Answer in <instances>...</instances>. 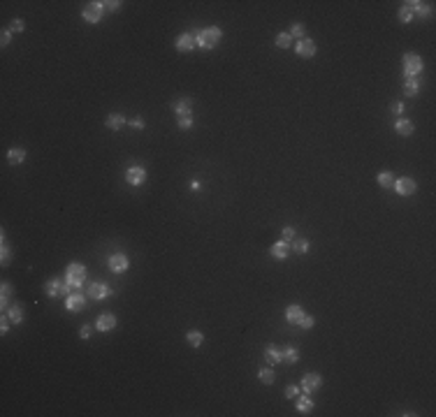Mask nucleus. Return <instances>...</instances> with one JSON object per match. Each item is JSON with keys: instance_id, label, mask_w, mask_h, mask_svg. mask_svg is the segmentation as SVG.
I'll use <instances>...</instances> for the list:
<instances>
[{"instance_id": "nucleus-1", "label": "nucleus", "mask_w": 436, "mask_h": 417, "mask_svg": "<svg viewBox=\"0 0 436 417\" xmlns=\"http://www.w3.org/2000/svg\"><path fill=\"white\" fill-rule=\"evenodd\" d=\"M223 40V31L218 26H207L195 35V47H200L204 51H211L218 47V42Z\"/></svg>"}, {"instance_id": "nucleus-2", "label": "nucleus", "mask_w": 436, "mask_h": 417, "mask_svg": "<svg viewBox=\"0 0 436 417\" xmlns=\"http://www.w3.org/2000/svg\"><path fill=\"white\" fill-rule=\"evenodd\" d=\"M65 283L75 290H81L86 283V267L81 262H70V267L65 271Z\"/></svg>"}, {"instance_id": "nucleus-3", "label": "nucleus", "mask_w": 436, "mask_h": 417, "mask_svg": "<svg viewBox=\"0 0 436 417\" xmlns=\"http://www.w3.org/2000/svg\"><path fill=\"white\" fill-rule=\"evenodd\" d=\"M402 61H404V79H415L418 74H422V70H425V63H422V58L415 51H406L402 56Z\"/></svg>"}, {"instance_id": "nucleus-4", "label": "nucleus", "mask_w": 436, "mask_h": 417, "mask_svg": "<svg viewBox=\"0 0 436 417\" xmlns=\"http://www.w3.org/2000/svg\"><path fill=\"white\" fill-rule=\"evenodd\" d=\"M81 16L88 26H97L102 16H105V2L102 0H96V2H88L84 10H81Z\"/></svg>"}, {"instance_id": "nucleus-5", "label": "nucleus", "mask_w": 436, "mask_h": 417, "mask_svg": "<svg viewBox=\"0 0 436 417\" xmlns=\"http://www.w3.org/2000/svg\"><path fill=\"white\" fill-rule=\"evenodd\" d=\"M392 190L399 195V197H411L415 190H418V183H415L411 176H402V178H394L392 183Z\"/></svg>"}, {"instance_id": "nucleus-6", "label": "nucleus", "mask_w": 436, "mask_h": 417, "mask_svg": "<svg viewBox=\"0 0 436 417\" xmlns=\"http://www.w3.org/2000/svg\"><path fill=\"white\" fill-rule=\"evenodd\" d=\"M320 385H323V375L316 373V371H311V373L302 375L299 389H302L304 394H313V392H318V389H320Z\"/></svg>"}, {"instance_id": "nucleus-7", "label": "nucleus", "mask_w": 436, "mask_h": 417, "mask_svg": "<svg viewBox=\"0 0 436 417\" xmlns=\"http://www.w3.org/2000/svg\"><path fill=\"white\" fill-rule=\"evenodd\" d=\"M44 294L47 297H51V299H56V297H61V294H70V285L65 281H61V278H51V281H47L44 283Z\"/></svg>"}, {"instance_id": "nucleus-8", "label": "nucleus", "mask_w": 436, "mask_h": 417, "mask_svg": "<svg viewBox=\"0 0 436 417\" xmlns=\"http://www.w3.org/2000/svg\"><path fill=\"white\" fill-rule=\"evenodd\" d=\"M146 178H149V174H146V169L142 165H130L128 169H126V181H128L130 186H144L146 183Z\"/></svg>"}, {"instance_id": "nucleus-9", "label": "nucleus", "mask_w": 436, "mask_h": 417, "mask_svg": "<svg viewBox=\"0 0 436 417\" xmlns=\"http://www.w3.org/2000/svg\"><path fill=\"white\" fill-rule=\"evenodd\" d=\"M107 267H109L112 273H123V271H128V267H130L128 255H126V253H114V255H109Z\"/></svg>"}, {"instance_id": "nucleus-10", "label": "nucleus", "mask_w": 436, "mask_h": 417, "mask_svg": "<svg viewBox=\"0 0 436 417\" xmlns=\"http://www.w3.org/2000/svg\"><path fill=\"white\" fill-rule=\"evenodd\" d=\"M112 294H114V290H112L107 283H102V281H96V283H91V285H88V297H91L93 302H102V299L112 297Z\"/></svg>"}, {"instance_id": "nucleus-11", "label": "nucleus", "mask_w": 436, "mask_h": 417, "mask_svg": "<svg viewBox=\"0 0 436 417\" xmlns=\"http://www.w3.org/2000/svg\"><path fill=\"white\" fill-rule=\"evenodd\" d=\"M295 53H297L299 58H313V56L318 53V47H316V42L313 40L302 37V40L295 42Z\"/></svg>"}, {"instance_id": "nucleus-12", "label": "nucleus", "mask_w": 436, "mask_h": 417, "mask_svg": "<svg viewBox=\"0 0 436 417\" xmlns=\"http://www.w3.org/2000/svg\"><path fill=\"white\" fill-rule=\"evenodd\" d=\"M65 308L70 313H81L86 308V294H81L79 290L70 292V294L65 297Z\"/></svg>"}, {"instance_id": "nucleus-13", "label": "nucleus", "mask_w": 436, "mask_h": 417, "mask_svg": "<svg viewBox=\"0 0 436 417\" xmlns=\"http://www.w3.org/2000/svg\"><path fill=\"white\" fill-rule=\"evenodd\" d=\"M174 49L179 53H191L193 49H195V35H193V32H181V35H177Z\"/></svg>"}, {"instance_id": "nucleus-14", "label": "nucleus", "mask_w": 436, "mask_h": 417, "mask_svg": "<svg viewBox=\"0 0 436 417\" xmlns=\"http://www.w3.org/2000/svg\"><path fill=\"white\" fill-rule=\"evenodd\" d=\"M172 107H174V114H177V118H183V116H193V100L188 97V95L179 97V100L172 104Z\"/></svg>"}, {"instance_id": "nucleus-15", "label": "nucleus", "mask_w": 436, "mask_h": 417, "mask_svg": "<svg viewBox=\"0 0 436 417\" xmlns=\"http://www.w3.org/2000/svg\"><path fill=\"white\" fill-rule=\"evenodd\" d=\"M114 327H116V315H114V313H102V315L96 320V329L97 332H102V334L112 332Z\"/></svg>"}, {"instance_id": "nucleus-16", "label": "nucleus", "mask_w": 436, "mask_h": 417, "mask_svg": "<svg viewBox=\"0 0 436 417\" xmlns=\"http://www.w3.org/2000/svg\"><path fill=\"white\" fill-rule=\"evenodd\" d=\"M408 7H411V12H413V16L418 14L420 19H429L432 16V5L429 2H420V0H411V2H406Z\"/></svg>"}, {"instance_id": "nucleus-17", "label": "nucleus", "mask_w": 436, "mask_h": 417, "mask_svg": "<svg viewBox=\"0 0 436 417\" xmlns=\"http://www.w3.org/2000/svg\"><path fill=\"white\" fill-rule=\"evenodd\" d=\"M295 408H297L299 415H308V413L316 408V403H313V399L308 394H299L297 399H295Z\"/></svg>"}, {"instance_id": "nucleus-18", "label": "nucleus", "mask_w": 436, "mask_h": 417, "mask_svg": "<svg viewBox=\"0 0 436 417\" xmlns=\"http://www.w3.org/2000/svg\"><path fill=\"white\" fill-rule=\"evenodd\" d=\"M269 253H272V257L274 260H288V255H290V243L288 241H276L272 248H269Z\"/></svg>"}, {"instance_id": "nucleus-19", "label": "nucleus", "mask_w": 436, "mask_h": 417, "mask_svg": "<svg viewBox=\"0 0 436 417\" xmlns=\"http://www.w3.org/2000/svg\"><path fill=\"white\" fill-rule=\"evenodd\" d=\"M265 362H267V366L281 364V362H283V353L278 350L276 345H267L265 348Z\"/></svg>"}, {"instance_id": "nucleus-20", "label": "nucleus", "mask_w": 436, "mask_h": 417, "mask_svg": "<svg viewBox=\"0 0 436 417\" xmlns=\"http://www.w3.org/2000/svg\"><path fill=\"white\" fill-rule=\"evenodd\" d=\"M413 130H415V125L411 123L408 118H397V121H394V132L399 137H411Z\"/></svg>"}, {"instance_id": "nucleus-21", "label": "nucleus", "mask_w": 436, "mask_h": 417, "mask_svg": "<svg viewBox=\"0 0 436 417\" xmlns=\"http://www.w3.org/2000/svg\"><path fill=\"white\" fill-rule=\"evenodd\" d=\"M105 125L112 130V132H118L123 125H128V118L123 114H109L107 116V121H105Z\"/></svg>"}, {"instance_id": "nucleus-22", "label": "nucleus", "mask_w": 436, "mask_h": 417, "mask_svg": "<svg viewBox=\"0 0 436 417\" xmlns=\"http://www.w3.org/2000/svg\"><path fill=\"white\" fill-rule=\"evenodd\" d=\"M304 315H307L304 308L297 306V304H292V306H288V308H286V320H288V322H292V324H299V320H302Z\"/></svg>"}, {"instance_id": "nucleus-23", "label": "nucleus", "mask_w": 436, "mask_h": 417, "mask_svg": "<svg viewBox=\"0 0 436 417\" xmlns=\"http://www.w3.org/2000/svg\"><path fill=\"white\" fill-rule=\"evenodd\" d=\"M23 160H26V148L12 146L10 151H7V162H10V165H21Z\"/></svg>"}, {"instance_id": "nucleus-24", "label": "nucleus", "mask_w": 436, "mask_h": 417, "mask_svg": "<svg viewBox=\"0 0 436 417\" xmlns=\"http://www.w3.org/2000/svg\"><path fill=\"white\" fill-rule=\"evenodd\" d=\"M420 88H422V83H420L418 77H415V79H404V95L406 97H415V95L420 93Z\"/></svg>"}, {"instance_id": "nucleus-25", "label": "nucleus", "mask_w": 436, "mask_h": 417, "mask_svg": "<svg viewBox=\"0 0 436 417\" xmlns=\"http://www.w3.org/2000/svg\"><path fill=\"white\" fill-rule=\"evenodd\" d=\"M10 299H12V283L2 281V285H0V306H2V311L10 308Z\"/></svg>"}, {"instance_id": "nucleus-26", "label": "nucleus", "mask_w": 436, "mask_h": 417, "mask_svg": "<svg viewBox=\"0 0 436 417\" xmlns=\"http://www.w3.org/2000/svg\"><path fill=\"white\" fill-rule=\"evenodd\" d=\"M258 378H260V383H262V385H274V383H276L274 366H265V369H260V371H258Z\"/></svg>"}, {"instance_id": "nucleus-27", "label": "nucleus", "mask_w": 436, "mask_h": 417, "mask_svg": "<svg viewBox=\"0 0 436 417\" xmlns=\"http://www.w3.org/2000/svg\"><path fill=\"white\" fill-rule=\"evenodd\" d=\"M7 318L12 320V324H14V327H16V324H21L23 322V308L19 306V304L10 306V308H7Z\"/></svg>"}, {"instance_id": "nucleus-28", "label": "nucleus", "mask_w": 436, "mask_h": 417, "mask_svg": "<svg viewBox=\"0 0 436 417\" xmlns=\"http://www.w3.org/2000/svg\"><path fill=\"white\" fill-rule=\"evenodd\" d=\"M186 341H188L191 348H200V345L204 343V334L200 332V329H191V332L186 334Z\"/></svg>"}, {"instance_id": "nucleus-29", "label": "nucleus", "mask_w": 436, "mask_h": 417, "mask_svg": "<svg viewBox=\"0 0 436 417\" xmlns=\"http://www.w3.org/2000/svg\"><path fill=\"white\" fill-rule=\"evenodd\" d=\"M376 183L381 188H392L394 183V176H392V172H388V169H383V172H378V176H376Z\"/></svg>"}, {"instance_id": "nucleus-30", "label": "nucleus", "mask_w": 436, "mask_h": 417, "mask_svg": "<svg viewBox=\"0 0 436 417\" xmlns=\"http://www.w3.org/2000/svg\"><path fill=\"white\" fill-rule=\"evenodd\" d=\"M0 241H2V253H0V262H2V267H7L12 260V250L7 246V239H5V232L0 234Z\"/></svg>"}, {"instance_id": "nucleus-31", "label": "nucleus", "mask_w": 436, "mask_h": 417, "mask_svg": "<svg viewBox=\"0 0 436 417\" xmlns=\"http://www.w3.org/2000/svg\"><path fill=\"white\" fill-rule=\"evenodd\" d=\"M281 353H283V362H288V364H297V362H299V350H297V348H292V345H290V348L281 350Z\"/></svg>"}, {"instance_id": "nucleus-32", "label": "nucleus", "mask_w": 436, "mask_h": 417, "mask_svg": "<svg viewBox=\"0 0 436 417\" xmlns=\"http://www.w3.org/2000/svg\"><path fill=\"white\" fill-rule=\"evenodd\" d=\"M288 35L292 37V40H302V37H307V28H304V23H292L290 26V31Z\"/></svg>"}, {"instance_id": "nucleus-33", "label": "nucleus", "mask_w": 436, "mask_h": 417, "mask_svg": "<svg viewBox=\"0 0 436 417\" xmlns=\"http://www.w3.org/2000/svg\"><path fill=\"white\" fill-rule=\"evenodd\" d=\"M308 248H311L308 239H295V241H292V250H295V253H299V255H307Z\"/></svg>"}, {"instance_id": "nucleus-34", "label": "nucleus", "mask_w": 436, "mask_h": 417, "mask_svg": "<svg viewBox=\"0 0 436 417\" xmlns=\"http://www.w3.org/2000/svg\"><path fill=\"white\" fill-rule=\"evenodd\" d=\"M397 16H399L402 23H411V21H413V12H411V7L404 2V5L399 7V12H397Z\"/></svg>"}, {"instance_id": "nucleus-35", "label": "nucleus", "mask_w": 436, "mask_h": 417, "mask_svg": "<svg viewBox=\"0 0 436 417\" xmlns=\"http://www.w3.org/2000/svg\"><path fill=\"white\" fill-rule=\"evenodd\" d=\"M274 42H276L278 49H290V47H292V37H290L288 32H278Z\"/></svg>"}, {"instance_id": "nucleus-36", "label": "nucleus", "mask_w": 436, "mask_h": 417, "mask_svg": "<svg viewBox=\"0 0 436 417\" xmlns=\"http://www.w3.org/2000/svg\"><path fill=\"white\" fill-rule=\"evenodd\" d=\"M295 234H297V232H295L292 225H286V227L281 229V239L288 241V243H290V241H295Z\"/></svg>"}, {"instance_id": "nucleus-37", "label": "nucleus", "mask_w": 436, "mask_h": 417, "mask_svg": "<svg viewBox=\"0 0 436 417\" xmlns=\"http://www.w3.org/2000/svg\"><path fill=\"white\" fill-rule=\"evenodd\" d=\"M283 396H286L288 401L297 399V396H299V385H288V387H286V392H283Z\"/></svg>"}, {"instance_id": "nucleus-38", "label": "nucleus", "mask_w": 436, "mask_h": 417, "mask_svg": "<svg viewBox=\"0 0 436 417\" xmlns=\"http://www.w3.org/2000/svg\"><path fill=\"white\" fill-rule=\"evenodd\" d=\"M177 128H179V130H191V128H193V116L177 118Z\"/></svg>"}, {"instance_id": "nucleus-39", "label": "nucleus", "mask_w": 436, "mask_h": 417, "mask_svg": "<svg viewBox=\"0 0 436 417\" xmlns=\"http://www.w3.org/2000/svg\"><path fill=\"white\" fill-rule=\"evenodd\" d=\"M313 324H316V318H313V315H304V318L299 320V327H302V329H313Z\"/></svg>"}, {"instance_id": "nucleus-40", "label": "nucleus", "mask_w": 436, "mask_h": 417, "mask_svg": "<svg viewBox=\"0 0 436 417\" xmlns=\"http://www.w3.org/2000/svg\"><path fill=\"white\" fill-rule=\"evenodd\" d=\"M23 28H26V23H23V19H12V23H10V31L12 32H23Z\"/></svg>"}, {"instance_id": "nucleus-41", "label": "nucleus", "mask_w": 436, "mask_h": 417, "mask_svg": "<svg viewBox=\"0 0 436 417\" xmlns=\"http://www.w3.org/2000/svg\"><path fill=\"white\" fill-rule=\"evenodd\" d=\"M121 5H123L121 0H107V2H105V12H118V10H121Z\"/></svg>"}, {"instance_id": "nucleus-42", "label": "nucleus", "mask_w": 436, "mask_h": 417, "mask_svg": "<svg viewBox=\"0 0 436 417\" xmlns=\"http://www.w3.org/2000/svg\"><path fill=\"white\" fill-rule=\"evenodd\" d=\"M10 324H12V320H10V318H7V313H5V315L0 318V334H2V336H5V334L10 332Z\"/></svg>"}, {"instance_id": "nucleus-43", "label": "nucleus", "mask_w": 436, "mask_h": 417, "mask_svg": "<svg viewBox=\"0 0 436 417\" xmlns=\"http://www.w3.org/2000/svg\"><path fill=\"white\" fill-rule=\"evenodd\" d=\"M128 125L135 128V130H144V128H146V121H144V118H128Z\"/></svg>"}, {"instance_id": "nucleus-44", "label": "nucleus", "mask_w": 436, "mask_h": 417, "mask_svg": "<svg viewBox=\"0 0 436 417\" xmlns=\"http://www.w3.org/2000/svg\"><path fill=\"white\" fill-rule=\"evenodd\" d=\"M91 334H93V327H88V324H81V327H79V338L88 341V338H91Z\"/></svg>"}, {"instance_id": "nucleus-45", "label": "nucleus", "mask_w": 436, "mask_h": 417, "mask_svg": "<svg viewBox=\"0 0 436 417\" xmlns=\"http://www.w3.org/2000/svg\"><path fill=\"white\" fill-rule=\"evenodd\" d=\"M10 42H12V31H10V28H2V32H0V44H2V47H7Z\"/></svg>"}, {"instance_id": "nucleus-46", "label": "nucleus", "mask_w": 436, "mask_h": 417, "mask_svg": "<svg viewBox=\"0 0 436 417\" xmlns=\"http://www.w3.org/2000/svg\"><path fill=\"white\" fill-rule=\"evenodd\" d=\"M390 112H392L394 116H399V118H402V114H404V102H392V104H390Z\"/></svg>"}, {"instance_id": "nucleus-47", "label": "nucleus", "mask_w": 436, "mask_h": 417, "mask_svg": "<svg viewBox=\"0 0 436 417\" xmlns=\"http://www.w3.org/2000/svg\"><path fill=\"white\" fill-rule=\"evenodd\" d=\"M191 190L193 192H200V190H202V183H200V181H191Z\"/></svg>"}]
</instances>
